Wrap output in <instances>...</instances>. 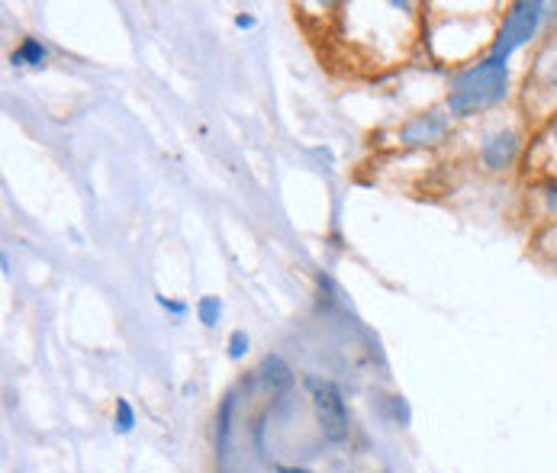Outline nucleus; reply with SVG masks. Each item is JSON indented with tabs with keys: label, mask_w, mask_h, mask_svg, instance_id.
<instances>
[{
	"label": "nucleus",
	"mask_w": 557,
	"mask_h": 473,
	"mask_svg": "<svg viewBox=\"0 0 557 473\" xmlns=\"http://www.w3.org/2000/svg\"><path fill=\"white\" fill-rule=\"evenodd\" d=\"M552 139H555V149H557V116H555V123H552Z\"/></svg>",
	"instance_id": "obj_15"
},
{
	"label": "nucleus",
	"mask_w": 557,
	"mask_h": 473,
	"mask_svg": "<svg viewBox=\"0 0 557 473\" xmlns=\"http://www.w3.org/2000/svg\"><path fill=\"white\" fill-rule=\"evenodd\" d=\"M159 303L168 310V313H174V315L187 313V303H177V300H168V297H159Z\"/></svg>",
	"instance_id": "obj_12"
},
{
	"label": "nucleus",
	"mask_w": 557,
	"mask_h": 473,
	"mask_svg": "<svg viewBox=\"0 0 557 473\" xmlns=\"http://www.w3.org/2000/svg\"><path fill=\"white\" fill-rule=\"evenodd\" d=\"M245 351H248V335H245L242 328H236V332L230 335V358L239 361Z\"/></svg>",
	"instance_id": "obj_11"
},
{
	"label": "nucleus",
	"mask_w": 557,
	"mask_h": 473,
	"mask_svg": "<svg viewBox=\"0 0 557 473\" xmlns=\"http://www.w3.org/2000/svg\"><path fill=\"white\" fill-rule=\"evenodd\" d=\"M113 428L120 435H129L136 428V409L129 399H116V415H113Z\"/></svg>",
	"instance_id": "obj_8"
},
{
	"label": "nucleus",
	"mask_w": 557,
	"mask_h": 473,
	"mask_svg": "<svg viewBox=\"0 0 557 473\" xmlns=\"http://www.w3.org/2000/svg\"><path fill=\"white\" fill-rule=\"evenodd\" d=\"M10 62L20 69H39V65H46V46L39 39H23L20 49L10 55Z\"/></svg>",
	"instance_id": "obj_7"
},
{
	"label": "nucleus",
	"mask_w": 557,
	"mask_h": 473,
	"mask_svg": "<svg viewBox=\"0 0 557 473\" xmlns=\"http://www.w3.org/2000/svg\"><path fill=\"white\" fill-rule=\"evenodd\" d=\"M307 387L313 390L322 435L329 441H345L348 438V409H345V399L338 394V387L332 381H317V377H310Z\"/></svg>",
	"instance_id": "obj_3"
},
{
	"label": "nucleus",
	"mask_w": 557,
	"mask_h": 473,
	"mask_svg": "<svg viewBox=\"0 0 557 473\" xmlns=\"http://www.w3.org/2000/svg\"><path fill=\"white\" fill-rule=\"evenodd\" d=\"M236 26H239V29H251V26H255V16H245V13H242V16H236Z\"/></svg>",
	"instance_id": "obj_14"
},
{
	"label": "nucleus",
	"mask_w": 557,
	"mask_h": 473,
	"mask_svg": "<svg viewBox=\"0 0 557 473\" xmlns=\"http://www.w3.org/2000/svg\"><path fill=\"white\" fill-rule=\"evenodd\" d=\"M506 87H509V69L503 59L490 55L478 65H471L468 72H461L455 84H451V94H448V110L455 116H471L480 113L493 103H499L506 97Z\"/></svg>",
	"instance_id": "obj_1"
},
{
	"label": "nucleus",
	"mask_w": 557,
	"mask_h": 473,
	"mask_svg": "<svg viewBox=\"0 0 557 473\" xmlns=\"http://www.w3.org/2000/svg\"><path fill=\"white\" fill-rule=\"evenodd\" d=\"M264 371H268V384H271V387H287V384L294 381V377H290V368H287L281 358H268V361H264Z\"/></svg>",
	"instance_id": "obj_9"
},
{
	"label": "nucleus",
	"mask_w": 557,
	"mask_h": 473,
	"mask_svg": "<svg viewBox=\"0 0 557 473\" xmlns=\"http://www.w3.org/2000/svg\"><path fill=\"white\" fill-rule=\"evenodd\" d=\"M516 155H519V133L516 129H499V133L486 136L483 146H480V158H483V164L490 171L509 167L516 161Z\"/></svg>",
	"instance_id": "obj_4"
},
{
	"label": "nucleus",
	"mask_w": 557,
	"mask_h": 473,
	"mask_svg": "<svg viewBox=\"0 0 557 473\" xmlns=\"http://www.w3.org/2000/svg\"><path fill=\"white\" fill-rule=\"evenodd\" d=\"M542 20H545V3H535V0L512 3L509 13H506V20H503V29H499L496 42H493V55L506 62L516 49H522L525 42L535 39Z\"/></svg>",
	"instance_id": "obj_2"
},
{
	"label": "nucleus",
	"mask_w": 557,
	"mask_h": 473,
	"mask_svg": "<svg viewBox=\"0 0 557 473\" xmlns=\"http://www.w3.org/2000/svg\"><path fill=\"white\" fill-rule=\"evenodd\" d=\"M233 406H236V396L230 394L220 406V415H216V455L226 458L230 455V432H233Z\"/></svg>",
	"instance_id": "obj_6"
},
{
	"label": "nucleus",
	"mask_w": 557,
	"mask_h": 473,
	"mask_svg": "<svg viewBox=\"0 0 557 473\" xmlns=\"http://www.w3.org/2000/svg\"><path fill=\"white\" fill-rule=\"evenodd\" d=\"M545 200H548V210H555L557 213V181H552V184L545 187Z\"/></svg>",
	"instance_id": "obj_13"
},
{
	"label": "nucleus",
	"mask_w": 557,
	"mask_h": 473,
	"mask_svg": "<svg viewBox=\"0 0 557 473\" xmlns=\"http://www.w3.org/2000/svg\"><path fill=\"white\" fill-rule=\"evenodd\" d=\"M220 313H223V303H220L216 297H203L200 307H197V315H200V322H203L207 328H213V325L220 322Z\"/></svg>",
	"instance_id": "obj_10"
},
{
	"label": "nucleus",
	"mask_w": 557,
	"mask_h": 473,
	"mask_svg": "<svg viewBox=\"0 0 557 473\" xmlns=\"http://www.w3.org/2000/svg\"><path fill=\"white\" fill-rule=\"evenodd\" d=\"M445 133H448V120L442 113H425V116H416L403 129V142L406 146H435Z\"/></svg>",
	"instance_id": "obj_5"
},
{
	"label": "nucleus",
	"mask_w": 557,
	"mask_h": 473,
	"mask_svg": "<svg viewBox=\"0 0 557 473\" xmlns=\"http://www.w3.org/2000/svg\"><path fill=\"white\" fill-rule=\"evenodd\" d=\"M552 84H555V87H557V69H555V75H552Z\"/></svg>",
	"instance_id": "obj_16"
}]
</instances>
